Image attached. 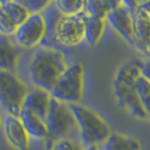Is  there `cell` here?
<instances>
[{
    "label": "cell",
    "instance_id": "1",
    "mask_svg": "<svg viewBox=\"0 0 150 150\" xmlns=\"http://www.w3.org/2000/svg\"><path fill=\"white\" fill-rule=\"evenodd\" d=\"M83 13L76 16H64L51 1L42 13L45 21V35L41 47L64 52V50L81 44L85 40Z\"/></svg>",
    "mask_w": 150,
    "mask_h": 150
},
{
    "label": "cell",
    "instance_id": "2",
    "mask_svg": "<svg viewBox=\"0 0 150 150\" xmlns=\"http://www.w3.org/2000/svg\"><path fill=\"white\" fill-rule=\"evenodd\" d=\"M142 63L140 60H131L121 66L113 83L117 104L138 119L148 117L138 95V83L142 76Z\"/></svg>",
    "mask_w": 150,
    "mask_h": 150
},
{
    "label": "cell",
    "instance_id": "3",
    "mask_svg": "<svg viewBox=\"0 0 150 150\" xmlns=\"http://www.w3.org/2000/svg\"><path fill=\"white\" fill-rule=\"evenodd\" d=\"M67 68L64 52L40 47L33 55L28 66L30 79L36 88L46 90L51 94Z\"/></svg>",
    "mask_w": 150,
    "mask_h": 150
},
{
    "label": "cell",
    "instance_id": "4",
    "mask_svg": "<svg viewBox=\"0 0 150 150\" xmlns=\"http://www.w3.org/2000/svg\"><path fill=\"white\" fill-rule=\"evenodd\" d=\"M70 107L77 120L79 139L85 148L91 146L98 147L105 142L112 134L110 125L91 108L81 104L70 105Z\"/></svg>",
    "mask_w": 150,
    "mask_h": 150
},
{
    "label": "cell",
    "instance_id": "5",
    "mask_svg": "<svg viewBox=\"0 0 150 150\" xmlns=\"http://www.w3.org/2000/svg\"><path fill=\"white\" fill-rule=\"evenodd\" d=\"M45 122L49 130V139L51 140H75L72 135H79L77 120L70 105L64 104L53 97L51 99Z\"/></svg>",
    "mask_w": 150,
    "mask_h": 150
},
{
    "label": "cell",
    "instance_id": "6",
    "mask_svg": "<svg viewBox=\"0 0 150 150\" xmlns=\"http://www.w3.org/2000/svg\"><path fill=\"white\" fill-rule=\"evenodd\" d=\"M85 87V68L81 62L68 66L59 81L51 91V96L68 105L80 104Z\"/></svg>",
    "mask_w": 150,
    "mask_h": 150
},
{
    "label": "cell",
    "instance_id": "7",
    "mask_svg": "<svg viewBox=\"0 0 150 150\" xmlns=\"http://www.w3.org/2000/svg\"><path fill=\"white\" fill-rule=\"evenodd\" d=\"M28 91L27 85L15 72L0 71V105L8 115L19 116Z\"/></svg>",
    "mask_w": 150,
    "mask_h": 150
},
{
    "label": "cell",
    "instance_id": "8",
    "mask_svg": "<svg viewBox=\"0 0 150 150\" xmlns=\"http://www.w3.org/2000/svg\"><path fill=\"white\" fill-rule=\"evenodd\" d=\"M45 35V21L42 14H30L16 30L13 40L21 49H33L41 45Z\"/></svg>",
    "mask_w": 150,
    "mask_h": 150
},
{
    "label": "cell",
    "instance_id": "9",
    "mask_svg": "<svg viewBox=\"0 0 150 150\" xmlns=\"http://www.w3.org/2000/svg\"><path fill=\"white\" fill-rule=\"evenodd\" d=\"M106 21L131 46H133V17L129 1H115Z\"/></svg>",
    "mask_w": 150,
    "mask_h": 150
},
{
    "label": "cell",
    "instance_id": "10",
    "mask_svg": "<svg viewBox=\"0 0 150 150\" xmlns=\"http://www.w3.org/2000/svg\"><path fill=\"white\" fill-rule=\"evenodd\" d=\"M133 17V47L148 57L150 44V15L139 7V2L129 1Z\"/></svg>",
    "mask_w": 150,
    "mask_h": 150
},
{
    "label": "cell",
    "instance_id": "11",
    "mask_svg": "<svg viewBox=\"0 0 150 150\" xmlns=\"http://www.w3.org/2000/svg\"><path fill=\"white\" fill-rule=\"evenodd\" d=\"M4 130L7 140L14 148L17 150L30 149V137L19 117L7 114L4 120Z\"/></svg>",
    "mask_w": 150,
    "mask_h": 150
},
{
    "label": "cell",
    "instance_id": "12",
    "mask_svg": "<svg viewBox=\"0 0 150 150\" xmlns=\"http://www.w3.org/2000/svg\"><path fill=\"white\" fill-rule=\"evenodd\" d=\"M21 55V47L13 38L0 34V71L15 72Z\"/></svg>",
    "mask_w": 150,
    "mask_h": 150
},
{
    "label": "cell",
    "instance_id": "13",
    "mask_svg": "<svg viewBox=\"0 0 150 150\" xmlns=\"http://www.w3.org/2000/svg\"><path fill=\"white\" fill-rule=\"evenodd\" d=\"M51 99H52V96L49 91L35 87L27 93L23 104V108L35 113L40 117L45 120L49 113Z\"/></svg>",
    "mask_w": 150,
    "mask_h": 150
},
{
    "label": "cell",
    "instance_id": "14",
    "mask_svg": "<svg viewBox=\"0 0 150 150\" xmlns=\"http://www.w3.org/2000/svg\"><path fill=\"white\" fill-rule=\"evenodd\" d=\"M18 117L30 138H33L35 140L49 139V130L46 127V122L42 117L25 108H22Z\"/></svg>",
    "mask_w": 150,
    "mask_h": 150
},
{
    "label": "cell",
    "instance_id": "15",
    "mask_svg": "<svg viewBox=\"0 0 150 150\" xmlns=\"http://www.w3.org/2000/svg\"><path fill=\"white\" fill-rule=\"evenodd\" d=\"M102 150H141V143L133 137L112 132L102 144Z\"/></svg>",
    "mask_w": 150,
    "mask_h": 150
},
{
    "label": "cell",
    "instance_id": "16",
    "mask_svg": "<svg viewBox=\"0 0 150 150\" xmlns=\"http://www.w3.org/2000/svg\"><path fill=\"white\" fill-rule=\"evenodd\" d=\"M83 23H85V41L89 45H96L104 35L106 21L94 18L83 13Z\"/></svg>",
    "mask_w": 150,
    "mask_h": 150
},
{
    "label": "cell",
    "instance_id": "17",
    "mask_svg": "<svg viewBox=\"0 0 150 150\" xmlns=\"http://www.w3.org/2000/svg\"><path fill=\"white\" fill-rule=\"evenodd\" d=\"M1 9L15 22L17 26H21L30 16L28 10L24 7L21 0L1 1Z\"/></svg>",
    "mask_w": 150,
    "mask_h": 150
},
{
    "label": "cell",
    "instance_id": "18",
    "mask_svg": "<svg viewBox=\"0 0 150 150\" xmlns=\"http://www.w3.org/2000/svg\"><path fill=\"white\" fill-rule=\"evenodd\" d=\"M115 1L110 0H89L86 1L85 5V13L88 16H91L94 18L104 19L106 21L108 14L114 7Z\"/></svg>",
    "mask_w": 150,
    "mask_h": 150
},
{
    "label": "cell",
    "instance_id": "19",
    "mask_svg": "<svg viewBox=\"0 0 150 150\" xmlns=\"http://www.w3.org/2000/svg\"><path fill=\"white\" fill-rule=\"evenodd\" d=\"M53 2L58 10L64 16H76L85 11L86 1L83 0H58Z\"/></svg>",
    "mask_w": 150,
    "mask_h": 150
},
{
    "label": "cell",
    "instance_id": "20",
    "mask_svg": "<svg viewBox=\"0 0 150 150\" xmlns=\"http://www.w3.org/2000/svg\"><path fill=\"white\" fill-rule=\"evenodd\" d=\"M138 95L143 110L146 111L148 117H150V83L142 76L138 83Z\"/></svg>",
    "mask_w": 150,
    "mask_h": 150
},
{
    "label": "cell",
    "instance_id": "21",
    "mask_svg": "<svg viewBox=\"0 0 150 150\" xmlns=\"http://www.w3.org/2000/svg\"><path fill=\"white\" fill-rule=\"evenodd\" d=\"M17 28L18 26L15 24V22L2 9H0V34L13 38Z\"/></svg>",
    "mask_w": 150,
    "mask_h": 150
},
{
    "label": "cell",
    "instance_id": "22",
    "mask_svg": "<svg viewBox=\"0 0 150 150\" xmlns=\"http://www.w3.org/2000/svg\"><path fill=\"white\" fill-rule=\"evenodd\" d=\"M24 7L28 10L30 14H42L43 10L49 6L51 1H45V0H21Z\"/></svg>",
    "mask_w": 150,
    "mask_h": 150
},
{
    "label": "cell",
    "instance_id": "23",
    "mask_svg": "<svg viewBox=\"0 0 150 150\" xmlns=\"http://www.w3.org/2000/svg\"><path fill=\"white\" fill-rule=\"evenodd\" d=\"M54 146L57 150H85V147L80 144V142L71 139H62L54 141Z\"/></svg>",
    "mask_w": 150,
    "mask_h": 150
},
{
    "label": "cell",
    "instance_id": "24",
    "mask_svg": "<svg viewBox=\"0 0 150 150\" xmlns=\"http://www.w3.org/2000/svg\"><path fill=\"white\" fill-rule=\"evenodd\" d=\"M141 74H142L143 78H146L150 83V61H147V62H143L142 63Z\"/></svg>",
    "mask_w": 150,
    "mask_h": 150
},
{
    "label": "cell",
    "instance_id": "25",
    "mask_svg": "<svg viewBox=\"0 0 150 150\" xmlns=\"http://www.w3.org/2000/svg\"><path fill=\"white\" fill-rule=\"evenodd\" d=\"M139 7L146 13H148L150 15V1H143V2H139Z\"/></svg>",
    "mask_w": 150,
    "mask_h": 150
},
{
    "label": "cell",
    "instance_id": "26",
    "mask_svg": "<svg viewBox=\"0 0 150 150\" xmlns=\"http://www.w3.org/2000/svg\"><path fill=\"white\" fill-rule=\"evenodd\" d=\"M85 150H99L97 146H91V147H87V148H85Z\"/></svg>",
    "mask_w": 150,
    "mask_h": 150
},
{
    "label": "cell",
    "instance_id": "27",
    "mask_svg": "<svg viewBox=\"0 0 150 150\" xmlns=\"http://www.w3.org/2000/svg\"><path fill=\"white\" fill-rule=\"evenodd\" d=\"M1 127H4V121H2V117H1V114H0V129Z\"/></svg>",
    "mask_w": 150,
    "mask_h": 150
},
{
    "label": "cell",
    "instance_id": "28",
    "mask_svg": "<svg viewBox=\"0 0 150 150\" xmlns=\"http://www.w3.org/2000/svg\"><path fill=\"white\" fill-rule=\"evenodd\" d=\"M0 9H1V1H0Z\"/></svg>",
    "mask_w": 150,
    "mask_h": 150
}]
</instances>
